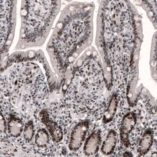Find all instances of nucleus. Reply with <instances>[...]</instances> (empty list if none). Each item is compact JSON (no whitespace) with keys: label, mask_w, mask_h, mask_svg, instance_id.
I'll return each instance as SVG.
<instances>
[{"label":"nucleus","mask_w":157,"mask_h":157,"mask_svg":"<svg viewBox=\"0 0 157 157\" xmlns=\"http://www.w3.org/2000/svg\"><path fill=\"white\" fill-rule=\"evenodd\" d=\"M93 6L73 2L62 12L49 42L52 66L64 73L89 46L93 36Z\"/></svg>","instance_id":"nucleus-1"},{"label":"nucleus","mask_w":157,"mask_h":157,"mask_svg":"<svg viewBox=\"0 0 157 157\" xmlns=\"http://www.w3.org/2000/svg\"><path fill=\"white\" fill-rule=\"evenodd\" d=\"M61 6L60 1H22L21 26L17 48L24 49L43 44Z\"/></svg>","instance_id":"nucleus-2"},{"label":"nucleus","mask_w":157,"mask_h":157,"mask_svg":"<svg viewBox=\"0 0 157 157\" xmlns=\"http://www.w3.org/2000/svg\"><path fill=\"white\" fill-rule=\"evenodd\" d=\"M15 1H1V59L11 44L14 33Z\"/></svg>","instance_id":"nucleus-3"},{"label":"nucleus","mask_w":157,"mask_h":157,"mask_svg":"<svg viewBox=\"0 0 157 157\" xmlns=\"http://www.w3.org/2000/svg\"><path fill=\"white\" fill-rule=\"evenodd\" d=\"M90 121L86 120L77 123L71 130L68 148L70 151L76 152L86 140Z\"/></svg>","instance_id":"nucleus-4"},{"label":"nucleus","mask_w":157,"mask_h":157,"mask_svg":"<svg viewBox=\"0 0 157 157\" xmlns=\"http://www.w3.org/2000/svg\"><path fill=\"white\" fill-rule=\"evenodd\" d=\"M137 122V115L132 111L126 113L122 119L120 128V138L122 144L126 148L129 147L130 134L135 127Z\"/></svg>","instance_id":"nucleus-5"},{"label":"nucleus","mask_w":157,"mask_h":157,"mask_svg":"<svg viewBox=\"0 0 157 157\" xmlns=\"http://www.w3.org/2000/svg\"><path fill=\"white\" fill-rule=\"evenodd\" d=\"M41 122L46 126L53 141L56 143L61 142L63 138L62 128L56 122L50 117L48 112L43 109L39 113Z\"/></svg>","instance_id":"nucleus-6"},{"label":"nucleus","mask_w":157,"mask_h":157,"mask_svg":"<svg viewBox=\"0 0 157 157\" xmlns=\"http://www.w3.org/2000/svg\"><path fill=\"white\" fill-rule=\"evenodd\" d=\"M101 142V130H94L85 140L83 148L84 154L88 156L96 155L99 151Z\"/></svg>","instance_id":"nucleus-7"},{"label":"nucleus","mask_w":157,"mask_h":157,"mask_svg":"<svg viewBox=\"0 0 157 157\" xmlns=\"http://www.w3.org/2000/svg\"><path fill=\"white\" fill-rule=\"evenodd\" d=\"M138 83V76L135 75L131 77L128 82L126 97L128 103L130 107H134L136 105L143 89L142 85L139 86Z\"/></svg>","instance_id":"nucleus-8"},{"label":"nucleus","mask_w":157,"mask_h":157,"mask_svg":"<svg viewBox=\"0 0 157 157\" xmlns=\"http://www.w3.org/2000/svg\"><path fill=\"white\" fill-rule=\"evenodd\" d=\"M154 140V132L151 128L147 129L140 139L137 147V152L140 155H147L153 145Z\"/></svg>","instance_id":"nucleus-9"},{"label":"nucleus","mask_w":157,"mask_h":157,"mask_svg":"<svg viewBox=\"0 0 157 157\" xmlns=\"http://www.w3.org/2000/svg\"><path fill=\"white\" fill-rule=\"evenodd\" d=\"M7 127L8 134L11 136L17 138L23 132L24 124L19 117L15 115L10 114Z\"/></svg>","instance_id":"nucleus-10"},{"label":"nucleus","mask_w":157,"mask_h":157,"mask_svg":"<svg viewBox=\"0 0 157 157\" xmlns=\"http://www.w3.org/2000/svg\"><path fill=\"white\" fill-rule=\"evenodd\" d=\"M117 139V132L114 130H110L101 147V151L102 153L107 155L113 154L115 149Z\"/></svg>","instance_id":"nucleus-11"},{"label":"nucleus","mask_w":157,"mask_h":157,"mask_svg":"<svg viewBox=\"0 0 157 157\" xmlns=\"http://www.w3.org/2000/svg\"><path fill=\"white\" fill-rule=\"evenodd\" d=\"M118 100L117 94L114 93L111 96L107 108L105 110L103 118V122L107 124L113 121L117 112Z\"/></svg>","instance_id":"nucleus-12"},{"label":"nucleus","mask_w":157,"mask_h":157,"mask_svg":"<svg viewBox=\"0 0 157 157\" xmlns=\"http://www.w3.org/2000/svg\"><path fill=\"white\" fill-rule=\"evenodd\" d=\"M50 134L46 129L41 128L38 130L35 137V143L37 147L44 148L50 143Z\"/></svg>","instance_id":"nucleus-13"},{"label":"nucleus","mask_w":157,"mask_h":157,"mask_svg":"<svg viewBox=\"0 0 157 157\" xmlns=\"http://www.w3.org/2000/svg\"><path fill=\"white\" fill-rule=\"evenodd\" d=\"M22 134L26 142H30L33 139L35 134V127L33 121H28L25 123Z\"/></svg>","instance_id":"nucleus-14"},{"label":"nucleus","mask_w":157,"mask_h":157,"mask_svg":"<svg viewBox=\"0 0 157 157\" xmlns=\"http://www.w3.org/2000/svg\"><path fill=\"white\" fill-rule=\"evenodd\" d=\"M7 124L6 121L3 114L1 113V120H0V130H1V134L2 135V133L4 134L6 132L7 128Z\"/></svg>","instance_id":"nucleus-15"}]
</instances>
